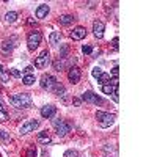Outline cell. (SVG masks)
Instances as JSON below:
<instances>
[{
    "instance_id": "6da1fadb",
    "label": "cell",
    "mask_w": 157,
    "mask_h": 157,
    "mask_svg": "<svg viewBox=\"0 0 157 157\" xmlns=\"http://www.w3.org/2000/svg\"><path fill=\"white\" fill-rule=\"evenodd\" d=\"M10 104L16 109H30L33 104V99L29 93H19V94H14L10 98Z\"/></svg>"
},
{
    "instance_id": "7a4b0ae2",
    "label": "cell",
    "mask_w": 157,
    "mask_h": 157,
    "mask_svg": "<svg viewBox=\"0 0 157 157\" xmlns=\"http://www.w3.org/2000/svg\"><path fill=\"white\" fill-rule=\"evenodd\" d=\"M96 118H98L99 126L104 127V129L110 127V126L115 123V120H116V116H115L113 113H107V112H102V110H98V112H96Z\"/></svg>"
},
{
    "instance_id": "3957f363",
    "label": "cell",
    "mask_w": 157,
    "mask_h": 157,
    "mask_svg": "<svg viewBox=\"0 0 157 157\" xmlns=\"http://www.w3.org/2000/svg\"><path fill=\"white\" fill-rule=\"evenodd\" d=\"M41 39H43V35L41 32H30L27 35V46H29V50H36L39 47V44H41Z\"/></svg>"
},
{
    "instance_id": "277c9868",
    "label": "cell",
    "mask_w": 157,
    "mask_h": 157,
    "mask_svg": "<svg viewBox=\"0 0 157 157\" xmlns=\"http://www.w3.org/2000/svg\"><path fill=\"white\" fill-rule=\"evenodd\" d=\"M52 124H54V127L57 130V135H60V137H64L71 132V126L63 120H52Z\"/></svg>"
},
{
    "instance_id": "5b68a950",
    "label": "cell",
    "mask_w": 157,
    "mask_h": 157,
    "mask_svg": "<svg viewBox=\"0 0 157 157\" xmlns=\"http://www.w3.org/2000/svg\"><path fill=\"white\" fill-rule=\"evenodd\" d=\"M57 78L54 75H50V74H44L41 77V82H39V85H41L43 90H47V91H54V88L57 86Z\"/></svg>"
},
{
    "instance_id": "8992f818",
    "label": "cell",
    "mask_w": 157,
    "mask_h": 157,
    "mask_svg": "<svg viewBox=\"0 0 157 157\" xmlns=\"http://www.w3.org/2000/svg\"><path fill=\"white\" fill-rule=\"evenodd\" d=\"M50 64V52L49 50H43L41 54H39V57H36L35 60V66L39 68V69H44L47 68Z\"/></svg>"
},
{
    "instance_id": "52a82bcc",
    "label": "cell",
    "mask_w": 157,
    "mask_h": 157,
    "mask_svg": "<svg viewBox=\"0 0 157 157\" xmlns=\"http://www.w3.org/2000/svg\"><path fill=\"white\" fill-rule=\"evenodd\" d=\"M38 126H39V121H38V120H29V121H25V123L19 127V134H21V135H27V134L33 132Z\"/></svg>"
},
{
    "instance_id": "ba28073f",
    "label": "cell",
    "mask_w": 157,
    "mask_h": 157,
    "mask_svg": "<svg viewBox=\"0 0 157 157\" xmlns=\"http://www.w3.org/2000/svg\"><path fill=\"white\" fill-rule=\"evenodd\" d=\"M82 101L94 104V105H101V104H104V99L101 96H98L96 93H93V91H85V93L82 94Z\"/></svg>"
},
{
    "instance_id": "9c48e42d",
    "label": "cell",
    "mask_w": 157,
    "mask_h": 157,
    "mask_svg": "<svg viewBox=\"0 0 157 157\" xmlns=\"http://www.w3.org/2000/svg\"><path fill=\"white\" fill-rule=\"evenodd\" d=\"M80 77H82V74H80V69H78L77 66H72V68H69V71H68V78H69V82L71 83H78L80 82Z\"/></svg>"
},
{
    "instance_id": "30bf717a",
    "label": "cell",
    "mask_w": 157,
    "mask_h": 157,
    "mask_svg": "<svg viewBox=\"0 0 157 157\" xmlns=\"http://www.w3.org/2000/svg\"><path fill=\"white\" fill-rule=\"evenodd\" d=\"M104 30H105V25H104L102 21H94L93 22V33L98 39H101L104 36Z\"/></svg>"
},
{
    "instance_id": "8fae6325",
    "label": "cell",
    "mask_w": 157,
    "mask_h": 157,
    "mask_svg": "<svg viewBox=\"0 0 157 157\" xmlns=\"http://www.w3.org/2000/svg\"><path fill=\"white\" fill-rule=\"evenodd\" d=\"M85 36H86V29L85 27H75L71 32V38L74 39V41H80V39H83Z\"/></svg>"
},
{
    "instance_id": "7c38bea8",
    "label": "cell",
    "mask_w": 157,
    "mask_h": 157,
    "mask_svg": "<svg viewBox=\"0 0 157 157\" xmlns=\"http://www.w3.org/2000/svg\"><path fill=\"white\" fill-rule=\"evenodd\" d=\"M55 113H57V107H54V105H44L41 109V116L43 118H54Z\"/></svg>"
},
{
    "instance_id": "4fadbf2b",
    "label": "cell",
    "mask_w": 157,
    "mask_h": 157,
    "mask_svg": "<svg viewBox=\"0 0 157 157\" xmlns=\"http://www.w3.org/2000/svg\"><path fill=\"white\" fill-rule=\"evenodd\" d=\"M49 11H50L49 5H46V3L39 5V6H38V10H36V17H38V19H44V17L49 14Z\"/></svg>"
},
{
    "instance_id": "5bb4252c",
    "label": "cell",
    "mask_w": 157,
    "mask_h": 157,
    "mask_svg": "<svg viewBox=\"0 0 157 157\" xmlns=\"http://www.w3.org/2000/svg\"><path fill=\"white\" fill-rule=\"evenodd\" d=\"M60 39H61V35H60V32H52L50 33V36H49V43H50V46H58L60 44Z\"/></svg>"
},
{
    "instance_id": "9a60e30c",
    "label": "cell",
    "mask_w": 157,
    "mask_h": 157,
    "mask_svg": "<svg viewBox=\"0 0 157 157\" xmlns=\"http://www.w3.org/2000/svg\"><path fill=\"white\" fill-rule=\"evenodd\" d=\"M16 39L14 38H11V39H6V41H3L2 43V49L5 50V52H8V50H13V49H14L16 47Z\"/></svg>"
},
{
    "instance_id": "2e32d148",
    "label": "cell",
    "mask_w": 157,
    "mask_h": 157,
    "mask_svg": "<svg viewBox=\"0 0 157 157\" xmlns=\"http://www.w3.org/2000/svg\"><path fill=\"white\" fill-rule=\"evenodd\" d=\"M75 19H74V16L72 14H63V16H60V24L61 25H69V24H72Z\"/></svg>"
},
{
    "instance_id": "e0dca14e",
    "label": "cell",
    "mask_w": 157,
    "mask_h": 157,
    "mask_svg": "<svg viewBox=\"0 0 157 157\" xmlns=\"http://www.w3.org/2000/svg\"><path fill=\"white\" fill-rule=\"evenodd\" d=\"M38 143H41V145H47L50 143V137L47 132H39L38 134Z\"/></svg>"
},
{
    "instance_id": "ac0fdd59",
    "label": "cell",
    "mask_w": 157,
    "mask_h": 157,
    "mask_svg": "<svg viewBox=\"0 0 157 157\" xmlns=\"http://www.w3.org/2000/svg\"><path fill=\"white\" fill-rule=\"evenodd\" d=\"M115 91H118V88H115L110 82H109L107 85H102V93H104V94H109V96H110V94L115 93Z\"/></svg>"
},
{
    "instance_id": "d6986e66",
    "label": "cell",
    "mask_w": 157,
    "mask_h": 157,
    "mask_svg": "<svg viewBox=\"0 0 157 157\" xmlns=\"http://www.w3.org/2000/svg\"><path fill=\"white\" fill-rule=\"evenodd\" d=\"M16 19H17V13L16 11H10V13L5 14V22H8V24H14Z\"/></svg>"
},
{
    "instance_id": "ffe728a7",
    "label": "cell",
    "mask_w": 157,
    "mask_h": 157,
    "mask_svg": "<svg viewBox=\"0 0 157 157\" xmlns=\"http://www.w3.org/2000/svg\"><path fill=\"white\" fill-rule=\"evenodd\" d=\"M98 82H99V85H101V86H102V85H107V83L110 82V74L102 72V74L98 77Z\"/></svg>"
},
{
    "instance_id": "44dd1931",
    "label": "cell",
    "mask_w": 157,
    "mask_h": 157,
    "mask_svg": "<svg viewBox=\"0 0 157 157\" xmlns=\"http://www.w3.org/2000/svg\"><path fill=\"white\" fill-rule=\"evenodd\" d=\"M35 80H36V78H35L33 74H27V75H24V77H22V83H24V85H27V86L33 85Z\"/></svg>"
},
{
    "instance_id": "7402d4cb",
    "label": "cell",
    "mask_w": 157,
    "mask_h": 157,
    "mask_svg": "<svg viewBox=\"0 0 157 157\" xmlns=\"http://www.w3.org/2000/svg\"><path fill=\"white\" fill-rule=\"evenodd\" d=\"M6 120H8V112H6V109L3 107L2 101H0V123H5Z\"/></svg>"
},
{
    "instance_id": "603a6c76",
    "label": "cell",
    "mask_w": 157,
    "mask_h": 157,
    "mask_svg": "<svg viewBox=\"0 0 157 157\" xmlns=\"http://www.w3.org/2000/svg\"><path fill=\"white\" fill-rule=\"evenodd\" d=\"M64 66H66V61H64V58H61V61L58 60V61H55L54 63V68H55V71H63L64 69Z\"/></svg>"
},
{
    "instance_id": "cb8c5ba5",
    "label": "cell",
    "mask_w": 157,
    "mask_h": 157,
    "mask_svg": "<svg viewBox=\"0 0 157 157\" xmlns=\"http://www.w3.org/2000/svg\"><path fill=\"white\" fill-rule=\"evenodd\" d=\"M0 140H3V141H8L10 140V134H6L3 129H0Z\"/></svg>"
},
{
    "instance_id": "d4e9b609",
    "label": "cell",
    "mask_w": 157,
    "mask_h": 157,
    "mask_svg": "<svg viewBox=\"0 0 157 157\" xmlns=\"http://www.w3.org/2000/svg\"><path fill=\"white\" fill-rule=\"evenodd\" d=\"M118 43H120V39H118V36H115V38L112 39V46H113L115 50H118V47H120V44H118Z\"/></svg>"
},
{
    "instance_id": "484cf974",
    "label": "cell",
    "mask_w": 157,
    "mask_h": 157,
    "mask_svg": "<svg viewBox=\"0 0 157 157\" xmlns=\"http://www.w3.org/2000/svg\"><path fill=\"white\" fill-rule=\"evenodd\" d=\"M0 78H2V82H3V83H8V80H10V75H8L6 72H2V74H0Z\"/></svg>"
},
{
    "instance_id": "4316f807",
    "label": "cell",
    "mask_w": 157,
    "mask_h": 157,
    "mask_svg": "<svg viewBox=\"0 0 157 157\" xmlns=\"http://www.w3.org/2000/svg\"><path fill=\"white\" fill-rule=\"evenodd\" d=\"M64 155H66V157H80V154H78L77 151H68Z\"/></svg>"
},
{
    "instance_id": "83f0119b",
    "label": "cell",
    "mask_w": 157,
    "mask_h": 157,
    "mask_svg": "<svg viewBox=\"0 0 157 157\" xmlns=\"http://www.w3.org/2000/svg\"><path fill=\"white\" fill-rule=\"evenodd\" d=\"M25 157H36V149H35V148L29 149V151H27V154H25Z\"/></svg>"
},
{
    "instance_id": "f1b7e54d",
    "label": "cell",
    "mask_w": 157,
    "mask_h": 157,
    "mask_svg": "<svg viewBox=\"0 0 157 157\" xmlns=\"http://www.w3.org/2000/svg\"><path fill=\"white\" fill-rule=\"evenodd\" d=\"M91 74H93V77H96V78H98V77H99V75L102 74V69H101V68H94V69H93V72H91Z\"/></svg>"
},
{
    "instance_id": "f546056e",
    "label": "cell",
    "mask_w": 157,
    "mask_h": 157,
    "mask_svg": "<svg viewBox=\"0 0 157 157\" xmlns=\"http://www.w3.org/2000/svg\"><path fill=\"white\" fill-rule=\"evenodd\" d=\"M82 52H83V54H91V52H93V49H91V46H83L82 47Z\"/></svg>"
},
{
    "instance_id": "4dcf8cb0",
    "label": "cell",
    "mask_w": 157,
    "mask_h": 157,
    "mask_svg": "<svg viewBox=\"0 0 157 157\" xmlns=\"http://www.w3.org/2000/svg\"><path fill=\"white\" fill-rule=\"evenodd\" d=\"M112 74H113V77H118V74H120V68H118V66H113Z\"/></svg>"
},
{
    "instance_id": "1f68e13d",
    "label": "cell",
    "mask_w": 157,
    "mask_h": 157,
    "mask_svg": "<svg viewBox=\"0 0 157 157\" xmlns=\"http://www.w3.org/2000/svg\"><path fill=\"white\" fill-rule=\"evenodd\" d=\"M10 71H11V74L14 75V77H21V72H19L17 69H10Z\"/></svg>"
},
{
    "instance_id": "d6a6232c",
    "label": "cell",
    "mask_w": 157,
    "mask_h": 157,
    "mask_svg": "<svg viewBox=\"0 0 157 157\" xmlns=\"http://www.w3.org/2000/svg\"><path fill=\"white\" fill-rule=\"evenodd\" d=\"M32 71H33V66H27L24 69V72H27V74H32Z\"/></svg>"
},
{
    "instance_id": "836d02e7",
    "label": "cell",
    "mask_w": 157,
    "mask_h": 157,
    "mask_svg": "<svg viewBox=\"0 0 157 157\" xmlns=\"http://www.w3.org/2000/svg\"><path fill=\"white\" fill-rule=\"evenodd\" d=\"M74 105L75 107H80V99H74Z\"/></svg>"
},
{
    "instance_id": "e575fe53",
    "label": "cell",
    "mask_w": 157,
    "mask_h": 157,
    "mask_svg": "<svg viewBox=\"0 0 157 157\" xmlns=\"http://www.w3.org/2000/svg\"><path fill=\"white\" fill-rule=\"evenodd\" d=\"M107 157H109V155H107Z\"/></svg>"
}]
</instances>
